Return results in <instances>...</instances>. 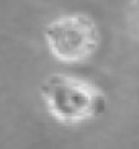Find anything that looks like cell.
<instances>
[{"label": "cell", "mask_w": 139, "mask_h": 149, "mask_svg": "<svg viewBox=\"0 0 139 149\" xmlns=\"http://www.w3.org/2000/svg\"><path fill=\"white\" fill-rule=\"evenodd\" d=\"M48 115L64 126H80L106 111V95L95 82L72 74H51L39 87Z\"/></svg>", "instance_id": "cell-1"}, {"label": "cell", "mask_w": 139, "mask_h": 149, "mask_svg": "<svg viewBox=\"0 0 139 149\" xmlns=\"http://www.w3.org/2000/svg\"><path fill=\"white\" fill-rule=\"evenodd\" d=\"M44 43L56 61L82 64L90 61L101 46L98 23L87 13H61L44 26Z\"/></svg>", "instance_id": "cell-2"}]
</instances>
